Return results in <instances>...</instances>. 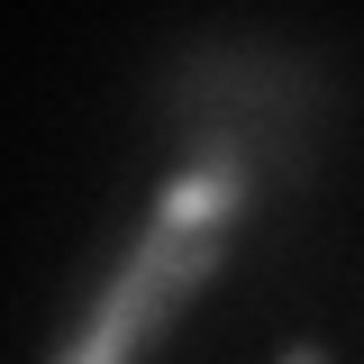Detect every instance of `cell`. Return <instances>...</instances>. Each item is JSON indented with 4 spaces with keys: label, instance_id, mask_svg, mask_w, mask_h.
<instances>
[{
    "label": "cell",
    "instance_id": "6da1fadb",
    "mask_svg": "<svg viewBox=\"0 0 364 364\" xmlns=\"http://www.w3.org/2000/svg\"><path fill=\"white\" fill-rule=\"evenodd\" d=\"M146 100L173 119V128H200V119H246V128H301L318 136L337 119V64L318 46L282 37V28H191L155 55L146 73Z\"/></svg>",
    "mask_w": 364,
    "mask_h": 364
},
{
    "label": "cell",
    "instance_id": "7a4b0ae2",
    "mask_svg": "<svg viewBox=\"0 0 364 364\" xmlns=\"http://www.w3.org/2000/svg\"><path fill=\"white\" fill-rule=\"evenodd\" d=\"M282 364H328V346H318V337H301V346H291Z\"/></svg>",
    "mask_w": 364,
    "mask_h": 364
}]
</instances>
